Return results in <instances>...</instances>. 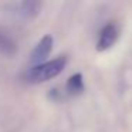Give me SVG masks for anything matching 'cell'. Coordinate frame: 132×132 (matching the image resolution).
I'll return each mask as SVG.
<instances>
[{
	"mask_svg": "<svg viewBox=\"0 0 132 132\" xmlns=\"http://www.w3.org/2000/svg\"><path fill=\"white\" fill-rule=\"evenodd\" d=\"M67 65L65 57H57L51 61H44L41 64L33 65L29 71L26 72V80L31 84H38L48 81L51 78L57 77Z\"/></svg>",
	"mask_w": 132,
	"mask_h": 132,
	"instance_id": "6da1fadb",
	"label": "cell"
},
{
	"mask_svg": "<svg viewBox=\"0 0 132 132\" xmlns=\"http://www.w3.org/2000/svg\"><path fill=\"white\" fill-rule=\"evenodd\" d=\"M118 37H119V29L115 23H108L101 29L100 36H98L97 41V50L98 51H105V50L111 48L115 43H117Z\"/></svg>",
	"mask_w": 132,
	"mask_h": 132,
	"instance_id": "7a4b0ae2",
	"label": "cell"
},
{
	"mask_svg": "<svg viewBox=\"0 0 132 132\" xmlns=\"http://www.w3.org/2000/svg\"><path fill=\"white\" fill-rule=\"evenodd\" d=\"M53 37L50 34H46L43 38H41L40 41H38V44L33 48L31 54H30V63L33 64V65H37V64H41L44 63V60H46L47 57L50 55V53H51L53 50Z\"/></svg>",
	"mask_w": 132,
	"mask_h": 132,
	"instance_id": "3957f363",
	"label": "cell"
},
{
	"mask_svg": "<svg viewBox=\"0 0 132 132\" xmlns=\"http://www.w3.org/2000/svg\"><path fill=\"white\" fill-rule=\"evenodd\" d=\"M43 2L41 0H21L20 2V13L26 19H34L40 14Z\"/></svg>",
	"mask_w": 132,
	"mask_h": 132,
	"instance_id": "277c9868",
	"label": "cell"
},
{
	"mask_svg": "<svg viewBox=\"0 0 132 132\" xmlns=\"http://www.w3.org/2000/svg\"><path fill=\"white\" fill-rule=\"evenodd\" d=\"M17 54V44L10 36L0 30V55L3 57H13Z\"/></svg>",
	"mask_w": 132,
	"mask_h": 132,
	"instance_id": "5b68a950",
	"label": "cell"
},
{
	"mask_svg": "<svg viewBox=\"0 0 132 132\" xmlns=\"http://www.w3.org/2000/svg\"><path fill=\"white\" fill-rule=\"evenodd\" d=\"M84 91V80L80 72L71 75L67 81V92L70 95H78Z\"/></svg>",
	"mask_w": 132,
	"mask_h": 132,
	"instance_id": "8992f818",
	"label": "cell"
}]
</instances>
